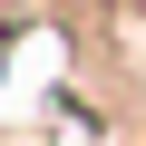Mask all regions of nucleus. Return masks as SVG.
<instances>
[{"mask_svg":"<svg viewBox=\"0 0 146 146\" xmlns=\"http://www.w3.org/2000/svg\"><path fill=\"white\" fill-rule=\"evenodd\" d=\"M10 146H29V136H10Z\"/></svg>","mask_w":146,"mask_h":146,"instance_id":"nucleus-1","label":"nucleus"}]
</instances>
